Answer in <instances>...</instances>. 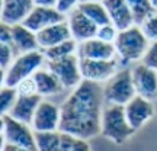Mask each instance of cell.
Listing matches in <instances>:
<instances>
[{
  "instance_id": "25",
  "label": "cell",
  "mask_w": 157,
  "mask_h": 151,
  "mask_svg": "<svg viewBox=\"0 0 157 151\" xmlns=\"http://www.w3.org/2000/svg\"><path fill=\"white\" fill-rule=\"evenodd\" d=\"M19 93H17L16 87H9V86H2L0 90V109H2V115H6L12 111V108L15 106Z\"/></svg>"
},
{
  "instance_id": "20",
  "label": "cell",
  "mask_w": 157,
  "mask_h": 151,
  "mask_svg": "<svg viewBox=\"0 0 157 151\" xmlns=\"http://www.w3.org/2000/svg\"><path fill=\"white\" fill-rule=\"evenodd\" d=\"M12 36H13L12 45L17 54H25V52L39 50L36 34L29 28H26L23 23L12 26Z\"/></svg>"
},
{
  "instance_id": "8",
  "label": "cell",
  "mask_w": 157,
  "mask_h": 151,
  "mask_svg": "<svg viewBox=\"0 0 157 151\" xmlns=\"http://www.w3.org/2000/svg\"><path fill=\"white\" fill-rule=\"evenodd\" d=\"M80 71L83 80L95 83H106L118 71L117 60H89L80 58Z\"/></svg>"
},
{
  "instance_id": "23",
  "label": "cell",
  "mask_w": 157,
  "mask_h": 151,
  "mask_svg": "<svg viewBox=\"0 0 157 151\" xmlns=\"http://www.w3.org/2000/svg\"><path fill=\"white\" fill-rule=\"evenodd\" d=\"M77 50H78L77 41L71 38L68 41H64L61 44L56 45V47H51V48L41 51L44 52L47 61H56V60H61V58H66L68 55H73V54L77 52Z\"/></svg>"
},
{
  "instance_id": "34",
  "label": "cell",
  "mask_w": 157,
  "mask_h": 151,
  "mask_svg": "<svg viewBox=\"0 0 157 151\" xmlns=\"http://www.w3.org/2000/svg\"><path fill=\"white\" fill-rule=\"evenodd\" d=\"M2 151H32V150H28V148H23V147L19 145H13V144H9V142H3L2 144Z\"/></svg>"
},
{
  "instance_id": "2",
  "label": "cell",
  "mask_w": 157,
  "mask_h": 151,
  "mask_svg": "<svg viewBox=\"0 0 157 151\" xmlns=\"http://www.w3.org/2000/svg\"><path fill=\"white\" fill-rule=\"evenodd\" d=\"M150 44L151 42L146 38V35L143 34L138 25H134L125 31H119V34L113 42L117 55L124 62L143 61Z\"/></svg>"
},
{
  "instance_id": "11",
  "label": "cell",
  "mask_w": 157,
  "mask_h": 151,
  "mask_svg": "<svg viewBox=\"0 0 157 151\" xmlns=\"http://www.w3.org/2000/svg\"><path fill=\"white\" fill-rule=\"evenodd\" d=\"M125 116L132 129H140L146 122L154 116V105L150 99L137 95L125 105Z\"/></svg>"
},
{
  "instance_id": "12",
  "label": "cell",
  "mask_w": 157,
  "mask_h": 151,
  "mask_svg": "<svg viewBox=\"0 0 157 151\" xmlns=\"http://www.w3.org/2000/svg\"><path fill=\"white\" fill-rule=\"evenodd\" d=\"M132 71V80L137 90V95L151 100L157 96V70L146 66L144 62L137 64Z\"/></svg>"
},
{
  "instance_id": "9",
  "label": "cell",
  "mask_w": 157,
  "mask_h": 151,
  "mask_svg": "<svg viewBox=\"0 0 157 151\" xmlns=\"http://www.w3.org/2000/svg\"><path fill=\"white\" fill-rule=\"evenodd\" d=\"M61 108L48 100H42L34 115L31 126L35 132H52L60 129Z\"/></svg>"
},
{
  "instance_id": "33",
  "label": "cell",
  "mask_w": 157,
  "mask_h": 151,
  "mask_svg": "<svg viewBox=\"0 0 157 151\" xmlns=\"http://www.w3.org/2000/svg\"><path fill=\"white\" fill-rule=\"evenodd\" d=\"M71 151H92V150H90V145H89V142H87V140L77 138L76 142H74L73 148H71Z\"/></svg>"
},
{
  "instance_id": "21",
  "label": "cell",
  "mask_w": 157,
  "mask_h": 151,
  "mask_svg": "<svg viewBox=\"0 0 157 151\" xmlns=\"http://www.w3.org/2000/svg\"><path fill=\"white\" fill-rule=\"evenodd\" d=\"M36 83V89H38V95L39 96H52L57 95L66 89L63 83L60 81V78L57 77L56 74L52 73L51 70H44V68H39L38 71L32 76Z\"/></svg>"
},
{
  "instance_id": "35",
  "label": "cell",
  "mask_w": 157,
  "mask_h": 151,
  "mask_svg": "<svg viewBox=\"0 0 157 151\" xmlns=\"http://www.w3.org/2000/svg\"><path fill=\"white\" fill-rule=\"evenodd\" d=\"M35 6H45V7H56L57 0H34Z\"/></svg>"
},
{
  "instance_id": "26",
  "label": "cell",
  "mask_w": 157,
  "mask_h": 151,
  "mask_svg": "<svg viewBox=\"0 0 157 151\" xmlns=\"http://www.w3.org/2000/svg\"><path fill=\"white\" fill-rule=\"evenodd\" d=\"M143 31V34L146 35V38L150 42L157 41V12H153L150 16H147L141 25H138Z\"/></svg>"
},
{
  "instance_id": "19",
  "label": "cell",
  "mask_w": 157,
  "mask_h": 151,
  "mask_svg": "<svg viewBox=\"0 0 157 151\" xmlns=\"http://www.w3.org/2000/svg\"><path fill=\"white\" fill-rule=\"evenodd\" d=\"M41 102H42V96L39 95H32V96L19 95L15 106L12 108V111L9 113H6V115H10L12 118H15L17 121L31 125L32 119H34V115Z\"/></svg>"
},
{
  "instance_id": "7",
  "label": "cell",
  "mask_w": 157,
  "mask_h": 151,
  "mask_svg": "<svg viewBox=\"0 0 157 151\" xmlns=\"http://www.w3.org/2000/svg\"><path fill=\"white\" fill-rule=\"evenodd\" d=\"M47 68L60 78L66 89H76L83 81V76L80 71V57L77 54L56 61H47Z\"/></svg>"
},
{
  "instance_id": "4",
  "label": "cell",
  "mask_w": 157,
  "mask_h": 151,
  "mask_svg": "<svg viewBox=\"0 0 157 151\" xmlns=\"http://www.w3.org/2000/svg\"><path fill=\"white\" fill-rule=\"evenodd\" d=\"M45 61V55L42 51H31L19 55L13 60L10 67L6 71H2V86L16 87L25 78L32 77Z\"/></svg>"
},
{
  "instance_id": "15",
  "label": "cell",
  "mask_w": 157,
  "mask_h": 151,
  "mask_svg": "<svg viewBox=\"0 0 157 151\" xmlns=\"http://www.w3.org/2000/svg\"><path fill=\"white\" fill-rule=\"evenodd\" d=\"M34 0H2V23L21 25L34 10Z\"/></svg>"
},
{
  "instance_id": "10",
  "label": "cell",
  "mask_w": 157,
  "mask_h": 151,
  "mask_svg": "<svg viewBox=\"0 0 157 151\" xmlns=\"http://www.w3.org/2000/svg\"><path fill=\"white\" fill-rule=\"evenodd\" d=\"M67 21V15H64L57 7H45V6H35L34 10L25 19L23 25L38 34L39 31L48 28L51 25Z\"/></svg>"
},
{
  "instance_id": "29",
  "label": "cell",
  "mask_w": 157,
  "mask_h": 151,
  "mask_svg": "<svg viewBox=\"0 0 157 151\" xmlns=\"http://www.w3.org/2000/svg\"><path fill=\"white\" fill-rule=\"evenodd\" d=\"M17 93L21 96H32L38 95V89H36V83H35L34 77H29L22 80L21 83L16 86Z\"/></svg>"
},
{
  "instance_id": "14",
  "label": "cell",
  "mask_w": 157,
  "mask_h": 151,
  "mask_svg": "<svg viewBox=\"0 0 157 151\" xmlns=\"http://www.w3.org/2000/svg\"><path fill=\"white\" fill-rule=\"evenodd\" d=\"M76 140V137L61 131L35 132L38 151H71Z\"/></svg>"
},
{
  "instance_id": "36",
  "label": "cell",
  "mask_w": 157,
  "mask_h": 151,
  "mask_svg": "<svg viewBox=\"0 0 157 151\" xmlns=\"http://www.w3.org/2000/svg\"><path fill=\"white\" fill-rule=\"evenodd\" d=\"M151 2V6H153V9L157 12V0H150Z\"/></svg>"
},
{
  "instance_id": "6",
  "label": "cell",
  "mask_w": 157,
  "mask_h": 151,
  "mask_svg": "<svg viewBox=\"0 0 157 151\" xmlns=\"http://www.w3.org/2000/svg\"><path fill=\"white\" fill-rule=\"evenodd\" d=\"M2 137L3 142L38 151L35 141V131L32 126L12 118L10 115H2Z\"/></svg>"
},
{
  "instance_id": "31",
  "label": "cell",
  "mask_w": 157,
  "mask_h": 151,
  "mask_svg": "<svg viewBox=\"0 0 157 151\" xmlns=\"http://www.w3.org/2000/svg\"><path fill=\"white\" fill-rule=\"evenodd\" d=\"M78 5H80V0H57V9L64 13V15H68L70 12H73L74 9H77Z\"/></svg>"
},
{
  "instance_id": "37",
  "label": "cell",
  "mask_w": 157,
  "mask_h": 151,
  "mask_svg": "<svg viewBox=\"0 0 157 151\" xmlns=\"http://www.w3.org/2000/svg\"><path fill=\"white\" fill-rule=\"evenodd\" d=\"M83 2H89V0H80V3H83Z\"/></svg>"
},
{
  "instance_id": "3",
  "label": "cell",
  "mask_w": 157,
  "mask_h": 151,
  "mask_svg": "<svg viewBox=\"0 0 157 151\" xmlns=\"http://www.w3.org/2000/svg\"><path fill=\"white\" fill-rule=\"evenodd\" d=\"M135 132L125 116V108L105 103L102 113V135L115 144H122Z\"/></svg>"
},
{
  "instance_id": "13",
  "label": "cell",
  "mask_w": 157,
  "mask_h": 151,
  "mask_svg": "<svg viewBox=\"0 0 157 151\" xmlns=\"http://www.w3.org/2000/svg\"><path fill=\"white\" fill-rule=\"evenodd\" d=\"M67 23L70 32H71V36L78 44L87 41V39L96 38L98 29H99V26L90 17L86 16L78 7L67 15Z\"/></svg>"
},
{
  "instance_id": "16",
  "label": "cell",
  "mask_w": 157,
  "mask_h": 151,
  "mask_svg": "<svg viewBox=\"0 0 157 151\" xmlns=\"http://www.w3.org/2000/svg\"><path fill=\"white\" fill-rule=\"evenodd\" d=\"M77 55L89 60H113L117 55V50L113 44L101 41L99 38H92L78 44Z\"/></svg>"
},
{
  "instance_id": "5",
  "label": "cell",
  "mask_w": 157,
  "mask_h": 151,
  "mask_svg": "<svg viewBox=\"0 0 157 151\" xmlns=\"http://www.w3.org/2000/svg\"><path fill=\"white\" fill-rule=\"evenodd\" d=\"M137 96V90L132 80V71L129 68H124L115 73L103 86V97L105 103L121 105L125 106L129 100Z\"/></svg>"
},
{
  "instance_id": "27",
  "label": "cell",
  "mask_w": 157,
  "mask_h": 151,
  "mask_svg": "<svg viewBox=\"0 0 157 151\" xmlns=\"http://www.w3.org/2000/svg\"><path fill=\"white\" fill-rule=\"evenodd\" d=\"M15 48L10 44H0V66L2 71H6L10 67V64L15 60Z\"/></svg>"
},
{
  "instance_id": "22",
  "label": "cell",
  "mask_w": 157,
  "mask_h": 151,
  "mask_svg": "<svg viewBox=\"0 0 157 151\" xmlns=\"http://www.w3.org/2000/svg\"><path fill=\"white\" fill-rule=\"evenodd\" d=\"M78 9L83 12L87 17H90L98 26H103L111 23V17L108 13L105 5L101 0H89V2H83L78 5Z\"/></svg>"
},
{
  "instance_id": "24",
  "label": "cell",
  "mask_w": 157,
  "mask_h": 151,
  "mask_svg": "<svg viewBox=\"0 0 157 151\" xmlns=\"http://www.w3.org/2000/svg\"><path fill=\"white\" fill-rule=\"evenodd\" d=\"M127 3L134 16L135 25H141L147 16H150L153 12H156L153 9L150 0H127Z\"/></svg>"
},
{
  "instance_id": "30",
  "label": "cell",
  "mask_w": 157,
  "mask_h": 151,
  "mask_svg": "<svg viewBox=\"0 0 157 151\" xmlns=\"http://www.w3.org/2000/svg\"><path fill=\"white\" fill-rule=\"evenodd\" d=\"M141 62H144L146 66L157 70V41L150 44V47H148V50H147L146 55H144Z\"/></svg>"
},
{
  "instance_id": "28",
  "label": "cell",
  "mask_w": 157,
  "mask_h": 151,
  "mask_svg": "<svg viewBox=\"0 0 157 151\" xmlns=\"http://www.w3.org/2000/svg\"><path fill=\"white\" fill-rule=\"evenodd\" d=\"M118 34H119V31H118L117 26L113 23H108V25L99 26L96 38H99L101 41H105V42H109V44H113Z\"/></svg>"
},
{
  "instance_id": "1",
  "label": "cell",
  "mask_w": 157,
  "mask_h": 151,
  "mask_svg": "<svg viewBox=\"0 0 157 151\" xmlns=\"http://www.w3.org/2000/svg\"><path fill=\"white\" fill-rule=\"evenodd\" d=\"M60 108L61 122L58 131L80 140H90L102 134L105 97L101 83L83 80Z\"/></svg>"
},
{
  "instance_id": "32",
  "label": "cell",
  "mask_w": 157,
  "mask_h": 151,
  "mask_svg": "<svg viewBox=\"0 0 157 151\" xmlns=\"http://www.w3.org/2000/svg\"><path fill=\"white\" fill-rule=\"evenodd\" d=\"M12 26L10 25H6L2 23V28H0V44H10L12 45Z\"/></svg>"
},
{
  "instance_id": "18",
  "label": "cell",
  "mask_w": 157,
  "mask_h": 151,
  "mask_svg": "<svg viewBox=\"0 0 157 151\" xmlns=\"http://www.w3.org/2000/svg\"><path fill=\"white\" fill-rule=\"evenodd\" d=\"M36 38H38L39 48L41 50H47V48H51V47H56V45L61 44L64 41L71 39L73 36H71L67 21H64V22L51 25L48 28L39 31L36 34Z\"/></svg>"
},
{
  "instance_id": "17",
  "label": "cell",
  "mask_w": 157,
  "mask_h": 151,
  "mask_svg": "<svg viewBox=\"0 0 157 151\" xmlns=\"http://www.w3.org/2000/svg\"><path fill=\"white\" fill-rule=\"evenodd\" d=\"M105 5L109 17H111V23H113L118 28V31H125V29L134 26V16L131 13L127 0H101Z\"/></svg>"
}]
</instances>
